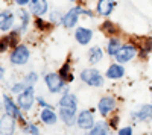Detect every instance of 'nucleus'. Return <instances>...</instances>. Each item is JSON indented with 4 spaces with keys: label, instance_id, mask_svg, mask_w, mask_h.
Listing matches in <instances>:
<instances>
[{
    "label": "nucleus",
    "instance_id": "obj_5",
    "mask_svg": "<svg viewBox=\"0 0 152 135\" xmlns=\"http://www.w3.org/2000/svg\"><path fill=\"white\" fill-rule=\"evenodd\" d=\"M44 81H46V85L50 90V93H59L62 90V87H64V79L59 75H56V73H49V75H46Z\"/></svg>",
    "mask_w": 152,
    "mask_h": 135
},
{
    "label": "nucleus",
    "instance_id": "obj_3",
    "mask_svg": "<svg viewBox=\"0 0 152 135\" xmlns=\"http://www.w3.org/2000/svg\"><path fill=\"white\" fill-rule=\"evenodd\" d=\"M81 79L87 83V85H91V87H100L104 85V76L94 68H85L81 73Z\"/></svg>",
    "mask_w": 152,
    "mask_h": 135
},
{
    "label": "nucleus",
    "instance_id": "obj_7",
    "mask_svg": "<svg viewBox=\"0 0 152 135\" xmlns=\"http://www.w3.org/2000/svg\"><path fill=\"white\" fill-rule=\"evenodd\" d=\"M76 121H78L79 128H82V129H91L93 125H94L93 112L88 111V109H84V111L79 112V115H78V118H76Z\"/></svg>",
    "mask_w": 152,
    "mask_h": 135
},
{
    "label": "nucleus",
    "instance_id": "obj_29",
    "mask_svg": "<svg viewBox=\"0 0 152 135\" xmlns=\"http://www.w3.org/2000/svg\"><path fill=\"white\" fill-rule=\"evenodd\" d=\"M119 135H132V129L128 126V128H122L119 129Z\"/></svg>",
    "mask_w": 152,
    "mask_h": 135
},
{
    "label": "nucleus",
    "instance_id": "obj_30",
    "mask_svg": "<svg viewBox=\"0 0 152 135\" xmlns=\"http://www.w3.org/2000/svg\"><path fill=\"white\" fill-rule=\"evenodd\" d=\"M24 131H26V132H31V134H34V135H38V129H37V126H34V125L28 126Z\"/></svg>",
    "mask_w": 152,
    "mask_h": 135
},
{
    "label": "nucleus",
    "instance_id": "obj_28",
    "mask_svg": "<svg viewBox=\"0 0 152 135\" xmlns=\"http://www.w3.org/2000/svg\"><path fill=\"white\" fill-rule=\"evenodd\" d=\"M50 20H52L53 23H62V17H61V14L59 12H52V15H50Z\"/></svg>",
    "mask_w": 152,
    "mask_h": 135
},
{
    "label": "nucleus",
    "instance_id": "obj_9",
    "mask_svg": "<svg viewBox=\"0 0 152 135\" xmlns=\"http://www.w3.org/2000/svg\"><path fill=\"white\" fill-rule=\"evenodd\" d=\"M29 9L32 14H35L37 17H41L47 12V2L46 0H31L29 3Z\"/></svg>",
    "mask_w": 152,
    "mask_h": 135
},
{
    "label": "nucleus",
    "instance_id": "obj_15",
    "mask_svg": "<svg viewBox=\"0 0 152 135\" xmlns=\"http://www.w3.org/2000/svg\"><path fill=\"white\" fill-rule=\"evenodd\" d=\"M0 18H2V21H0V29H2V32L9 30L11 26H12V23H14V15H12V12L3 11L2 15H0Z\"/></svg>",
    "mask_w": 152,
    "mask_h": 135
},
{
    "label": "nucleus",
    "instance_id": "obj_31",
    "mask_svg": "<svg viewBox=\"0 0 152 135\" xmlns=\"http://www.w3.org/2000/svg\"><path fill=\"white\" fill-rule=\"evenodd\" d=\"M37 100H38V103H40L41 106H44V108H50V109H52V105H49V103H47V102L43 99V97H38Z\"/></svg>",
    "mask_w": 152,
    "mask_h": 135
},
{
    "label": "nucleus",
    "instance_id": "obj_2",
    "mask_svg": "<svg viewBox=\"0 0 152 135\" xmlns=\"http://www.w3.org/2000/svg\"><path fill=\"white\" fill-rule=\"evenodd\" d=\"M79 14H87V15L93 17L91 11H85L82 6H75V8H72L67 12L64 17H62V24H64L66 28H73L76 24V21H78V18H79Z\"/></svg>",
    "mask_w": 152,
    "mask_h": 135
},
{
    "label": "nucleus",
    "instance_id": "obj_25",
    "mask_svg": "<svg viewBox=\"0 0 152 135\" xmlns=\"http://www.w3.org/2000/svg\"><path fill=\"white\" fill-rule=\"evenodd\" d=\"M9 46H15L17 47V44H18V30H15V32H11L6 38H3Z\"/></svg>",
    "mask_w": 152,
    "mask_h": 135
},
{
    "label": "nucleus",
    "instance_id": "obj_1",
    "mask_svg": "<svg viewBox=\"0 0 152 135\" xmlns=\"http://www.w3.org/2000/svg\"><path fill=\"white\" fill-rule=\"evenodd\" d=\"M76 105H78V100H76V96L66 93L61 97L59 100V115L61 120L67 125H72L75 121L76 117Z\"/></svg>",
    "mask_w": 152,
    "mask_h": 135
},
{
    "label": "nucleus",
    "instance_id": "obj_6",
    "mask_svg": "<svg viewBox=\"0 0 152 135\" xmlns=\"http://www.w3.org/2000/svg\"><path fill=\"white\" fill-rule=\"evenodd\" d=\"M32 105H34V88L28 87L23 93L18 94V106L24 111H29Z\"/></svg>",
    "mask_w": 152,
    "mask_h": 135
},
{
    "label": "nucleus",
    "instance_id": "obj_19",
    "mask_svg": "<svg viewBox=\"0 0 152 135\" xmlns=\"http://www.w3.org/2000/svg\"><path fill=\"white\" fill-rule=\"evenodd\" d=\"M87 135H108V126H107V123L99 121V123H96L90 131H88Z\"/></svg>",
    "mask_w": 152,
    "mask_h": 135
},
{
    "label": "nucleus",
    "instance_id": "obj_10",
    "mask_svg": "<svg viewBox=\"0 0 152 135\" xmlns=\"http://www.w3.org/2000/svg\"><path fill=\"white\" fill-rule=\"evenodd\" d=\"M97 108H99V112L105 117L110 111H113V109L116 108V100H114L113 97H102V99L99 100Z\"/></svg>",
    "mask_w": 152,
    "mask_h": 135
},
{
    "label": "nucleus",
    "instance_id": "obj_33",
    "mask_svg": "<svg viewBox=\"0 0 152 135\" xmlns=\"http://www.w3.org/2000/svg\"><path fill=\"white\" fill-rule=\"evenodd\" d=\"M8 46H9V44H8L5 40H2V47H0V50H2V53H3V52L6 50V49H8Z\"/></svg>",
    "mask_w": 152,
    "mask_h": 135
},
{
    "label": "nucleus",
    "instance_id": "obj_23",
    "mask_svg": "<svg viewBox=\"0 0 152 135\" xmlns=\"http://www.w3.org/2000/svg\"><path fill=\"white\" fill-rule=\"evenodd\" d=\"M59 76L64 79V81H67V82H72L73 81V76H72V73H70V65L69 64L62 65V68L59 70Z\"/></svg>",
    "mask_w": 152,
    "mask_h": 135
},
{
    "label": "nucleus",
    "instance_id": "obj_22",
    "mask_svg": "<svg viewBox=\"0 0 152 135\" xmlns=\"http://www.w3.org/2000/svg\"><path fill=\"white\" fill-rule=\"evenodd\" d=\"M138 43H140L138 46H140V49H142V55L145 56L152 49V40L151 38H140V40H138Z\"/></svg>",
    "mask_w": 152,
    "mask_h": 135
},
{
    "label": "nucleus",
    "instance_id": "obj_13",
    "mask_svg": "<svg viewBox=\"0 0 152 135\" xmlns=\"http://www.w3.org/2000/svg\"><path fill=\"white\" fill-rule=\"evenodd\" d=\"M15 118L11 117L8 114H5L2 117V134L3 135H12L14 134V129H15Z\"/></svg>",
    "mask_w": 152,
    "mask_h": 135
},
{
    "label": "nucleus",
    "instance_id": "obj_24",
    "mask_svg": "<svg viewBox=\"0 0 152 135\" xmlns=\"http://www.w3.org/2000/svg\"><path fill=\"white\" fill-rule=\"evenodd\" d=\"M100 29H102V32H105L107 35H113V33H117V28L114 26V24L111 21H105L102 26H100Z\"/></svg>",
    "mask_w": 152,
    "mask_h": 135
},
{
    "label": "nucleus",
    "instance_id": "obj_17",
    "mask_svg": "<svg viewBox=\"0 0 152 135\" xmlns=\"http://www.w3.org/2000/svg\"><path fill=\"white\" fill-rule=\"evenodd\" d=\"M123 75H125V68L120 64H113L107 71V76L110 79H120Z\"/></svg>",
    "mask_w": 152,
    "mask_h": 135
},
{
    "label": "nucleus",
    "instance_id": "obj_14",
    "mask_svg": "<svg viewBox=\"0 0 152 135\" xmlns=\"http://www.w3.org/2000/svg\"><path fill=\"white\" fill-rule=\"evenodd\" d=\"M114 8H116L114 0H99L97 2V12L102 15H110Z\"/></svg>",
    "mask_w": 152,
    "mask_h": 135
},
{
    "label": "nucleus",
    "instance_id": "obj_11",
    "mask_svg": "<svg viewBox=\"0 0 152 135\" xmlns=\"http://www.w3.org/2000/svg\"><path fill=\"white\" fill-rule=\"evenodd\" d=\"M3 103H5V111L8 115L14 117V118H21V114H20V109L17 105H14V102H12L9 97L5 94L3 96Z\"/></svg>",
    "mask_w": 152,
    "mask_h": 135
},
{
    "label": "nucleus",
    "instance_id": "obj_21",
    "mask_svg": "<svg viewBox=\"0 0 152 135\" xmlns=\"http://www.w3.org/2000/svg\"><path fill=\"white\" fill-rule=\"evenodd\" d=\"M120 41L117 40V38H111L110 40V43H108V53L111 55V56H116L117 55V52L120 50Z\"/></svg>",
    "mask_w": 152,
    "mask_h": 135
},
{
    "label": "nucleus",
    "instance_id": "obj_8",
    "mask_svg": "<svg viewBox=\"0 0 152 135\" xmlns=\"http://www.w3.org/2000/svg\"><path fill=\"white\" fill-rule=\"evenodd\" d=\"M134 56H135V47L131 46V44H125L117 52L116 59L119 61V62H128V61H131Z\"/></svg>",
    "mask_w": 152,
    "mask_h": 135
},
{
    "label": "nucleus",
    "instance_id": "obj_34",
    "mask_svg": "<svg viewBox=\"0 0 152 135\" xmlns=\"http://www.w3.org/2000/svg\"><path fill=\"white\" fill-rule=\"evenodd\" d=\"M15 3H18V5H26V3H29V0H15Z\"/></svg>",
    "mask_w": 152,
    "mask_h": 135
},
{
    "label": "nucleus",
    "instance_id": "obj_18",
    "mask_svg": "<svg viewBox=\"0 0 152 135\" xmlns=\"http://www.w3.org/2000/svg\"><path fill=\"white\" fill-rule=\"evenodd\" d=\"M137 120L140 121H148L149 118H152V106L151 105H143L135 114Z\"/></svg>",
    "mask_w": 152,
    "mask_h": 135
},
{
    "label": "nucleus",
    "instance_id": "obj_32",
    "mask_svg": "<svg viewBox=\"0 0 152 135\" xmlns=\"http://www.w3.org/2000/svg\"><path fill=\"white\" fill-rule=\"evenodd\" d=\"M37 26L40 28V29H46V28H47V24H46L41 18H37Z\"/></svg>",
    "mask_w": 152,
    "mask_h": 135
},
{
    "label": "nucleus",
    "instance_id": "obj_4",
    "mask_svg": "<svg viewBox=\"0 0 152 135\" xmlns=\"http://www.w3.org/2000/svg\"><path fill=\"white\" fill-rule=\"evenodd\" d=\"M29 59V50L26 46H17L14 52L11 53V62L15 65H23L26 64Z\"/></svg>",
    "mask_w": 152,
    "mask_h": 135
},
{
    "label": "nucleus",
    "instance_id": "obj_26",
    "mask_svg": "<svg viewBox=\"0 0 152 135\" xmlns=\"http://www.w3.org/2000/svg\"><path fill=\"white\" fill-rule=\"evenodd\" d=\"M28 88V83H15L14 87H12V93H23L24 90Z\"/></svg>",
    "mask_w": 152,
    "mask_h": 135
},
{
    "label": "nucleus",
    "instance_id": "obj_20",
    "mask_svg": "<svg viewBox=\"0 0 152 135\" xmlns=\"http://www.w3.org/2000/svg\"><path fill=\"white\" fill-rule=\"evenodd\" d=\"M102 56H104V53H102V50H100L99 47H91V50L88 52V61H90L91 64L99 62V61L102 59Z\"/></svg>",
    "mask_w": 152,
    "mask_h": 135
},
{
    "label": "nucleus",
    "instance_id": "obj_35",
    "mask_svg": "<svg viewBox=\"0 0 152 135\" xmlns=\"http://www.w3.org/2000/svg\"><path fill=\"white\" fill-rule=\"evenodd\" d=\"M117 121H119V118H117V117H116V118H113L111 125H113V126H116V125H117Z\"/></svg>",
    "mask_w": 152,
    "mask_h": 135
},
{
    "label": "nucleus",
    "instance_id": "obj_27",
    "mask_svg": "<svg viewBox=\"0 0 152 135\" xmlns=\"http://www.w3.org/2000/svg\"><path fill=\"white\" fill-rule=\"evenodd\" d=\"M37 82V75L35 73H31V75H28L26 78V83H28V87H32V85Z\"/></svg>",
    "mask_w": 152,
    "mask_h": 135
},
{
    "label": "nucleus",
    "instance_id": "obj_16",
    "mask_svg": "<svg viewBox=\"0 0 152 135\" xmlns=\"http://www.w3.org/2000/svg\"><path fill=\"white\" fill-rule=\"evenodd\" d=\"M40 118H41L43 123H46V125H55V123H56V120H58V117H56L55 111H53V109H50V108L43 109Z\"/></svg>",
    "mask_w": 152,
    "mask_h": 135
},
{
    "label": "nucleus",
    "instance_id": "obj_12",
    "mask_svg": "<svg viewBox=\"0 0 152 135\" xmlns=\"http://www.w3.org/2000/svg\"><path fill=\"white\" fill-rule=\"evenodd\" d=\"M91 36H93V32L90 29H85V28H79V29H76L75 32V38L76 41H78L79 44L85 46L91 41Z\"/></svg>",
    "mask_w": 152,
    "mask_h": 135
}]
</instances>
